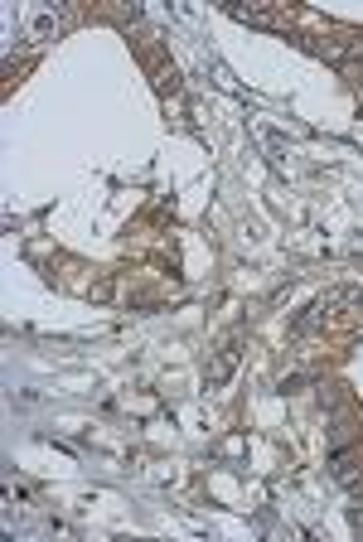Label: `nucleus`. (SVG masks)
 Returning <instances> with one entry per match:
<instances>
[{"label":"nucleus","instance_id":"nucleus-2","mask_svg":"<svg viewBox=\"0 0 363 542\" xmlns=\"http://www.w3.org/2000/svg\"><path fill=\"white\" fill-rule=\"evenodd\" d=\"M29 34H34V39L44 44L49 34H59V20H49V15H44V20H34V29H29Z\"/></svg>","mask_w":363,"mask_h":542},{"label":"nucleus","instance_id":"nucleus-1","mask_svg":"<svg viewBox=\"0 0 363 542\" xmlns=\"http://www.w3.org/2000/svg\"><path fill=\"white\" fill-rule=\"evenodd\" d=\"M233 363H238V339H228V344H223V354H218V363L208 368V383H223V378L233 373Z\"/></svg>","mask_w":363,"mask_h":542}]
</instances>
